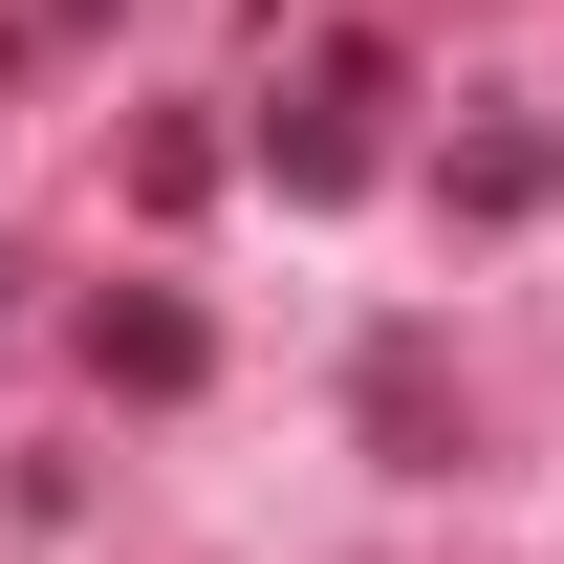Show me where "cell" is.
Masks as SVG:
<instances>
[{
    "label": "cell",
    "mask_w": 564,
    "mask_h": 564,
    "mask_svg": "<svg viewBox=\"0 0 564 564\" xmlns=\"http://www.w3.org/2000/svg\"><path fill=\"white\" fill-rule=\"evenodd\" d=\"M87 369H109V391H196V304H152V282H131V304L87 326Z\"/></svg>",
    "instance_id": "1"
}]
</instances>
